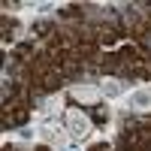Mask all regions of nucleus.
<instances>
[{"instance_id":"1","label":"nucleus","mask_w":151,"mask_h":151,"mask_svg":"<svg viewBox=\"0 0 151 151\" xmlns=\"http://www.w3.org/2000/svg\"><path fill=\"white\" fill-rule=\"evenodd\" d=\"M67 133L76 136V139H85L91 133V121L85 118V112L79 109H67Z\"/></svg>"},{"instance_id":"2","label":"nucleus","mask_w":151,"mask_h":151,"mask_svg":"<svg viewBox=\"0 0 151 151\" xmlns=\"http://www.w3.org/2000/svg\"><path fill=\"white\" fill-rule=\"evenodd\" d=\"M70 94L79 100V103H97V100L103 97V91H100L94 82H79V85H70Z\"/></svg>"},{"instance_id":"3","label":"nucleus","mask_w":151,"mask_h":151,"mask_svg":"<svg viewBox=\"0 0 151 151\" xmlns=\"http://www.w3.org/2000/svg\"><path fill=\"white\" fill-rule=\"evenodd\" d=\"M130 106L136 112H151V88H139L130 94Z\"/></svg>"},{"instance_id":"4","label":"nucleus","mask_w":151,"mask_h":151,"mask_svg":"<svg viewBox=\"0 0 151 151\" xmlns=\"http://www.w3.org/2000/svg\"><path fill=\"white\" fill-rule=\"evenodd\" d=\"M58 106H60V97H48V100H45V109H42V112H58Z\"/></svg>"},{"instance_id":"5","label":"nucleus","mask_w":151,"mask_h":151,"mask_svg":"<svg viewBox=\"0 0 151 151\" xmlns=\"http://www.w3.org/2000/svg\"><path fill=\"white\" fill-rule=\"evenodd\" d=\"M121 88H124L121 82H106V94H118Z\"/></svg>"}]
</instances>
